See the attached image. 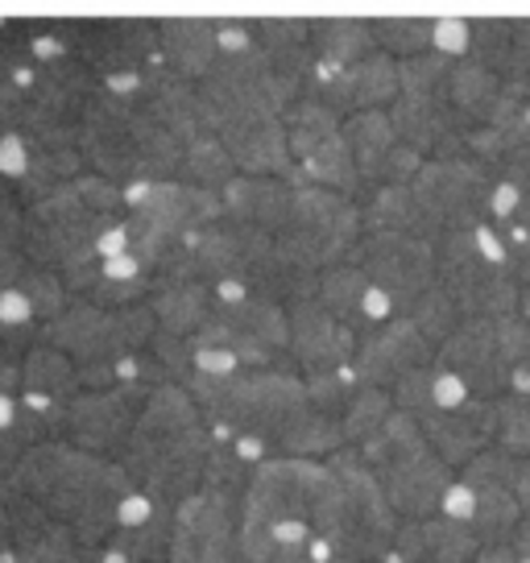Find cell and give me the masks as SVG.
<instances>
[{
	"mask_svg": "<svg viewBox=\"0 0 530 563\" xmlns=\"http://www.w3.org/2000/svg\"><path fill=\"white\" fill-rule=\"evenodd\" d=\"M0 489L34 497L42 510L79 534V543L100 547L117 530L121 501L137 489V481L124 473L121 460L88 452L71 440H46L0 481Z\"/></svg>",
	"mask_w": 530,
	"mask_h": 563,
	"instance_id": "1",
	"label": "cell"
},
{
	"mask_svg": "<svg viewBox=\"0 0 530 563\" xmlns=\"http://www.w3.org/2000/svg\"><path fill=\"white\" fill-rule=\"evenodd\" d=\"M361 232H365V220H361L353 195H340L319 183H295L290 211L274 236H278V249L299 269L319 274L328 265L344 262L361 241Z\"/></svg>",
	"mask_w": 530,
	"mask_h": 563,
	"instance_id": "2",
	"label": "cell"
},
{
	"mask_svg": "<svg viewBox=\"0 0 530 563\" xmlns=\"http://www.w3.org/2000/svg\"><path fill=\"white\" fill-rule=\"evenodd\" d=\"M208 431L212 427L203 419L199 402L191 398V389L178 386V382H166V386H158L150 394V402L142 406V415L133 422L129 440L117 448L112 460H121L124 473L142 485L158 460H166L170 452L187 448V443L208 435Z\"/></svg>",
	"mask_w": 530,
	"mask_h": 563,
	"instance_id": "3",
	"label": "cell"
},
{
	"mask_svg": "<svg viewBox=\"0 0 530 563\" xmlns=\"http://www.w3.org/2000/svg\"><path fill=\"white\" fill-rule=\"evenodd\" d=\"M349 262H356L382 290L394 295L398 316H407L410 302L419 299L427 286L440 282L435 241H423L415 232H389V229L361 232V241L353 245Z\"/></svg>",
	"mask_w": 530,
	"mask_h": 563,
	"instance_id": "4",
	"label": "cell"
},
{
	"mask_svg": "<svg viewBox=\"0 0 530 563\" xmlns=\"http://www.w3.org/2000/svg\"><path fill=\"white\" fill-rule=\"evenodd\" d=\"M154 389L158 386H150V382H117V386L104 389H79L67 406L63 440L79 443L88 452H100V456H117V448L129 440V431H133V422H137Z\"/></svg>",
	"mask_w": 530,
	"mask_h": 563,
	"instance_id": "5",
	"label": "cell"
},
{
	"mask_svg": "<svg viewBox=\"0 0 530 563\" xmlns=\"http://www.w3.org/2000/svg\"><path fill=\"white\" fill-rule=\"evenodd\" d=\"M133 124H137V108L121 100L117 91H108L100 84V91L88 100V108L79 112V150L96 175H108L117 183H133Z\"/></svg>",
	"mask_w": 530,
	"mask_h": 563,
	"instance_id": "6",
	"label": "cell"
},
{
	"mask_svg": "<svg viewBox=\"0 0 530 563\" xmlns=\"http://www.w3.org/2000/svg\"><path fill=\"white\" fill-rule=\"evenodd\" d=\"M216 137L229 145V154L241 175H278L290 178V183H302L299 158L290 150V137H286L283 112L257 108V112L224 117V121L216 124Z\"/></svg>",
	"mask_w": 530,
	"mask_h": 563,
	"instance_id": "7",
	"label": "cell"
},
{
	"mask_svg": "<svg viewBox=\"0 0 530 563\" xmlns=\"http://www.w3.org/2000/svg\"><path fill=\"white\" fill-rule=\"evenodd\" d=\"M435 365L460 373L473 389V398H501L510 389V365L497 344V323L485 316L460 319L456 332L435 349Z\"/></svg>",
	"mask_w": 530,
	"mask_h": 563,
	"instance_id": "8",
	"label": "cell"
},
{
	"mask_svg": "<svg viewBox=\"0 0 530 563\" xmlns=\"http://www.w3.org/2000/svg\"><path fill=\"white\" fill-rule=\"evenodd\" d=\"M356 349H361V335L344 319L332 316L319 295H302L290 302V356L299 361L302 377L353 365Z\"/></svg>",
	"mask_w": 530,
	"mask_h": 563,
	"instance_id": "9",
	"label": "cell"
},
{
	"mask_svg": "<svg viewBox=\"0 0 530 563\" xmlns=\"http://www.w3.org/2000/svg\"><path fill=\"white\" fill-rule=\"evenodd\" d=\"M415 365H435V344L427 340L410 316H394L389 323L361 335L353 369L361 386H394Z\"/></svg>",
	"mask_w": 530,
	"mask_h": 563,
	"instance_id": "10",
	"label": "cell"
},
{
	"mask_svg": "<svg viewBox=\"0 0 530 563\" xmlns=\"http://www.w3.org/2000/svg\"><path fill=\"white\" fill-rule=\"evenodd\" d=\"M423 431L452 468H464L497 440V398H468L460 410H435L423 419Z\"/></svg>",
	"mask_w": 530,
	"mask_h": 563,
	"instance_id": "11",
	"label": "cell"
},
{
	"mask_svg": "<svg viewBox=\"0 0 530 563\" xmlns=\"http://www.w3.org/2000/svg\"><path fill=\"white\" fill-rule=\"evenodd\" d=\"M377 481L386 485V497L398 518H431V514H440L443 489H448L456 476H452V464H448L435 448H427L423 456L389 468V473L377 476Z\"/></svg>",
	"mask_w": 530,
	"mask_h": 563,
	"instance_id": "12",
	"label": "cell"
},
{
	"mask_svg": "<svg viewBox=\"0 0 530 563\" xmlns=\"http://www.w3.org/2000/svg\"><path fill=\"white\" fill-rule=\"evenodd\" d=\"M220 195H224L229 220L278 232L290 211V199H295V183L278 175H236Z\"/></svg>",
	"mask_w": 530,
	"mask_h": 563,
	"instance_id": "13",
	"label": "cell"
},
{
	"mask_svg": "<svg viewBox=\"0 0 530 563\" xmlns=\"http://www.w3.org/2000/svg\"><path fill=\"white\" fill-rule=\"evenodd\" d=\"M365 232L369 229H389V232H415L423 241H440L443 224L427 211V203L415 195L410 183H382L373 187V195L361 208Z\"/></svg>",
	"mask_w": 530,
	"mask_h": 563,
	"instance_id": "14",
	"label": "cell"
},
{
	"mask_svg": "<svg viewBox=\"0 0 530 563\" xmlns=\"http://www.w3.org/2000/svg\"><path fill=\"white\" fill-rule=\"evenodd\" d=\"M158 51L178 75H187V79L199 84L212 70L216 54H220V25H212V21H191V18L162 21Z\"/></svg>",
	"mask_w": 530,
	"mask_h": 563,
	"instance_id": "15",
	"label": "cell"
},
{
	"mask_svg": "<svg viewBox=\"0 0 530 563\" xmlns=\"http://www.w3.org/2000/svg\"><path fill=\"white\" fill-rule=\"evenodd\" d=\"M46 328V340L58 344L63 352H71L75 365H88V361H100L104 356V332H108V311L96 307L88 295H71L67 311Z\"/></svg>",
	"mask_w": 530,
	"mask_h": 563,
	"instance_id": "16",
	"label": "cell"
},
{
	"mask_svg": "<svg viewBox=\"0 0 530 563\" xmlns=\"http://www.w3.org/2000/svg\"><path fill=\"white\" fill-rule=\"evenodd\" d=\"M344 427H340V415H328L319 406L302 402L290 419L283 422L278 431V456H311V460H328L332 452L344 448Z\"/></svg>",
	"mask_w": 530,
	"mask_h": 563,
	"instance_id": "17",
	"label": "cell"
},
{
	"mask_svg": "<svg viewBox=\"0 0 530 563\" xmlns=\"http://www.w3.org/2000/svg\"><path fill=\"white\" fill-rule=\"evenodd\" d=\"M21 394L25 398H71L79 394V365L71 352L42 340L21 356Z\"/></svg>",
	"mask_w": 530,
	"mask_h": 563,
	"instance_id": "18",
	"label": "cell"
},
{
	"mask_svg": "<svg viewBox=\"0 0 530 563\" xmlns=\"http://www.w3.org/2000/svg\"><path fill=\"white\" fill-rule=\"evenodd\" d=\"M361 448V456L369 460V468L377 476H386L389 468H398V464H407V460L423 456L427 448H431V440H427L423 422L415 419V415H407V410H394L386 419V427L377 431V435H369L365 443H356Z\"/></svg>",
	"mask_w": 530,
	"mask_h": 563,
	"instance_id": "19",
	"label": "cell"
},
{
	"mask_svg": "<svg viewBox=\"0 0 530 563\" xmlns=\"http://www.w3.org/2000/svg\"><path fill=\"white\" fill-rule=\"evenodd\" d=\"M344 137H349V145H353L365 187H373L382 158L398 145V129H394L389 108H361V112H353V117H344Z\"/></svg>",
	"mask_w": 530,
	"mask_h": 563,
	"instance_id": "20",
	"label": "cell"
},
{
	"mask_svg": "<svg viewBox=\"0 0 530 563\" xmlns=\"http://www.w3.org/2000/svg\"><path fill=\"white\" fill-rule=\"evenodd\" d=\"M302 170V183H319V187H332L340 195H353L365 187V178H361V166H356V154L349 137H344V129H340L336 137L319 141L316 150L299 162Z\"/></svg>",
	"mask_w": 530,
	"mask_h": 563,
	"instance_id": "21",
	"label": "cell"
},
{
	"mask_svg": "<svg viewBox=\"0 0 530 563\" xmlns=\"http://www.w3.org/2000/svg\"><path fill=\"white\" fill-rule=\"evenodd\" d=\"M150 302L166 332L195 335L203 328V319L212 316V286L208 282H175V286H158Z\"/></svg>",
	"mask_w": 530,
	"mask_h": 563,
	"instance_id": "22",
	"label": "cell"
},
{
	"mask_svg": "<svg viewBox=\"0 0 530 563\" xmlns=\"http://www.w3.org/2000/svg\"><path fill=\"white\" fill-rule=\"evenodd\" d=\"M311 46L323 67H353L377 51L369 21H311Z\"/></svg>",
	"mask_w": 530,
	"mask_h": 563,
	"instance_id": "23",
	"label": "cell"
},
{
	"mask_svg": "<svg viewBox=\"0 0 530 563\" xmlns=\"http://www.w3.org/2000/svg\"><path fill=\"white\" fill-rule=\"evenodd\" d=\"M373 278L361 269L356 262H336L328 265V269H319V302L332 311L336 319H344L349 328H353L356 335H361V302H365V295H369Z\"/></svg>",
	"mask_w": 530,
	"mask_h": 563,
	"instance_id": "24",
	"label": "cell"
},
{
	"mask_svg": "<svg viewBox=\"0 0 530 563\" xmlns=\"http://www.w3.org/2000/svg\"><path fill=\"white\" fill-rule=\"evenodd\" d=\"M236 175H241V170H236V162H232L229 145L216 137V133H199L195 141L183 145V166H178V178H183V183L224 191Z\"/></svg>",
	"mask_w": 530,
	"mask_h": 563,
	"instance_id": "25",
	"label": "cell"
},
{
	"mask_svg": "<svg viewBox=\"0 0 530 563\" xmlns=\"http://www.w3.org/2000/svg\"><path fill=\"white\" fill-rule=\"evenodd\" d=\"M286 121V137H290V150H295V158H307L311 150H316L319 141L336 137L340 129H344V117L332 112V108L316 100V96H299L295 104L283 112Z\"/></svg>",
	"mask_w": 530,
	"mask_h": 563,
	"instance_id": "26",
	"label": "cell"
},
{
	"mask_svg": "<svg viewBox=\"0 0 530 563\" xmlns=\"http://www.w3.org/2000/svg\"><path fill=\"white\" fill-rule=\"evenodd\" d=\"M84 150L79 145H67V150H46V154H34V166H30V175L18 183V199L21 203H34L42 195L58 191V187H67L75 178L84 175Z\"/></svg>",
	"mask_w": 530,
	"mask_h": 563,
	"instance_id": "27",
	"label": "cell"
},
{
	"mask_svg": "<svg viewBox=\"0 0 530 563\" xmlns=\"http://www.w3.org/2000/svg\"><path fill=\"white\" fill-rule=\"evenodd\" d=\"M419 522H423L427 563H473L477 551L485 547L473 522H456V518H443V514H431Z\"/></svg>",
	"mask_w": 530,
	"mask_h": 563,
	"instance_id": "28",
	"label": "cell"
},
{
	"mask_svg": "<svg viewBox=\"0 0 530 563\" xmlns=\"http://www.w3.org/2000/svg\"><path fill=\"white\" fill-rule=\"evenodd\" d=\"M407 316L415 319V328L440 349L448 335L456 332V323L464 319V311H460V302H456V295L443 286V282H435V286H427L419 299L410 302L407 307Z\"/></svg>",
	"mask_w": 530,
	"mask_h": 563,
	"instance_id": "29",
	"label": "cell"
},
{
	"mask_svg": "<svg viewBox=\"0 0 530 563\" xmlns=\"http://www.w3.org/2000/svg\"><path fill=\"white\" fill-rule=\"evenodd\" d=\"M394 415V394L386 386H361L356 398L344 406L340 415V427H344V440L349 443H365L369 435H377L386 419Z\"/></svg>",
	"mask_w": 530,
	"mask_h": 563,
	"instance_id": "30",
	"label": "cell"
},
{
	"mask_svg": "<svg viewBox=\"0 0 530 563\" xmlns=\"http://www.w3.org/2000/svg\"><path fill=\"white\" fill-rule=\"evenodd\" d=\"M18 290L30 299V307H34V316L42 319V323L58 319L67 311V302H71L67 278H63L58 269H51V265H37V262L25 265V274L18 278Z\"/></svg>",
	"mask_w": 530,
	"mask_h": 563,
	"instance_id": "31",
	"label": "cell"
},
{
	"mask_svg": "<svg viewBox=\"0 0 530 563\" xmlns=\"http://www.w3.org/2000/svg\"><path fill=\"white\" fill-rule=\"evenodd\" d=\"M477 493H481V501H477L473 527H477L481 543H506L510 530L527 518L522 506H518V497H514V489H477Z\"/></svg>",
	"mask_w": 530,
	"mask_h": 563,
	"instance_id": "32",
	"label": "cell"
},
{
	"mask_svg": "<svg viewBox=\"0 0 530 563\" xmlns=\"http://www.w3.org/2000/svg\"><path fill=\"white\" fill-rule=\"evenodd\" d=\"M527 456H514V452H506V448H485V452H477V456L464 464V481L468 485H477V489H514L518 485V476L527 473Z\"/></svg>",
	"mask_w": 530,
	"mask_h": 563,
	"instance_id": "33",
	"label": "cell"
},
{
	"mask_svg": "<svg viewBox=\"0 0 530 563\" xmlns=\"http://www.w3.org/2000/svg\"><path fill=\"white\" fill-rule=\"evenodd\" d=\"M431 25L435 21L386 18V21H373V37H377V51L394 54V58H415V54L431 51Z\"/></svg>",
	"mask_w": 530,
	"mask_h": 563,
	"instance_id": "34",
	"label": "cell"
},
{
	"mask_svg": "<svg viewBox=\"0 0 530 563\" xmlns=\"http://www.w3.org/2000/svg\"><path fill=\"white\" fill-rule=\"evenodd\" d=\"M253 468H257V464H249V460L236 452V443H232L229 435H212V448H208V460H203V485L245 493Z\"/></svg>",
	"mask_w": 530,
	"mask_h": 563,
	"instance_id": "35",
	"label": "cell"
},
{
	"mask_svg": "<svg viewBox=\"0 0 530 563\" xmlns=\"http://www.w3.org/2000/svg\"><path fill=\"white\" fill-rule=\"evenodd\" d=\"M361 389V377H356L353 365H340V369L328 373H307V402L328 410V415H344V406L356 398Z\"/></svg>",
	"mask_w": 530,
	"mask_h": 563,
	"instance_id": "36",
	"label": "cell"
},
{
	"mask_svg": "<svg viewBox=\"0 0 530 563\" xmlns=\"http://www.w3.org/2000/svg\"><path fill=\"white\" fill-rule=\"evenodd\" d=\"M497 448L530 460V398L527 394H501L497 398Z\"/></svg>",
	"mask_w": 530,
	"mask_h": 563,
	"instance_id": "37",
	"label": "cell"
},
{
	"mask_svg": "<svg viewBox=\"0 0 530 563\" xmlns=\"http://www.w3.org/2000/svg\"><path fill=\"white\" fill-rule=\"evenodd\" d=\"M452 63L440 51L415 54V58H398V70H402V91L407 96H443V84L452 75Z\"/></svg>",
	"mask_w": 530,
	"mask_h": 563,
	"instance_id": "38",
	"label": "cell"
},
{
	"mask_svg": "<svg viewBox=\"0 0 530 563\" xmlns=\"http://www.w3.org/2000/svg\"><path fill=\"white\" fill-rule=\"evenodd\" d=\"M389 394H394V410H407V415H415V419L423 422L427 415L440 410L435 406V365H415V369H407L389 386Z\"/></svg>",
	"mask_w": 530,
	"mask_h": 563,
	"instance_id": "39",
	"label": "cell"
},
{
	"mask_svg": "<svg viewBox=\"0 0 530 563\" xmlns=\"http://www.w3.org/2000/svg\"><path fill=\"white\" fill-rule=\"evenodd\" d=\"M497 323V344H501V356L510 369H530V319L518 311V316H501Z\"/></svg>",
	"mask_w": 530,
	"mask_h": 563,
	"instance_id": "40",
	"label": "cell"
},
{
	"mask_svg": "<svg viewBox=\"0 0 530 563\" xmlns=\"http://www.w3.org/2000/svg\"><path fill=\"white\" fill-rule=\"evenodd\" d=\"M473 37H477V25L460 18H443L431 25V51L448 54V58H468L473 54Z\"/></svg>",
	"mask_w": 530,
	"mask_h": 563,
	"instance_id": "41",
	"label": "cell"
},
{
	"mask_svg": "<svg viewBox=\"0 0 530 563\" xmlns=\"http://www.w3.org/2000/svg\"><path fill=\"white\" fill-rule=\"evenodd\" d=\"M423 162H427V154H419L407 141H398L386 158H382V166H377L373 187H382V183H415V175L423 170Z\"/></svg>",
	"mask_w": 530,
	"mask_h": 563,
	"instance_id": "42",
	"label": "cell"
},
{
	"mask_svg": "<svg viewBox=\"0 0 530 563\" xmlns=\"http://www.w3.org/2000/svg\"><path fill=\"white\" fill-rule=\"evenodd\" d=\"M30 166H34V150H30V141L21 137V133L0 137V178H4V183H13V191H18L21 178L30 175Z\"/></svg>",
	"mask_w": 530,
	"mask_h": 563,
	"instance_id": "43",
	"label": "cell"
},
{
	"mask_svg": "<svg viewBox=\"0 0 530 563\" xmlns=\"http://www.w3.org/2000/svg\"><path fill=\"white\" fill-rule=\"evenodd\" d=\"M477 501H481L477 485H468L464 476H456V481L443 489L440 514L443 518H456V522H473V518H477Z\"/></svg>",
	"mask_w": 530,
	"mask_h": 563,
	"instance_id": "44",
	"label": "cell"
},
{
	"mask_svg": "<svg viewBox=\"0 0 530 563\" xmlns=\"http://www.w3.org/2000/svg\"><path fill=\"white\" fill-rule=\"evenodd\" d=\"M4 249H25V208L18 191H0V253Z\"/></svg>",
	"mask_w": 530,
	"mask_h": 563,
	"instance_id": "45",
	"label": "cell"
},
{
	"mask_svg": "<svg viewBox=\"0 0 530 563\" xmlns=\"http://www.w3.org/2000/svg\"><path fill=\"white\" fill-rule=\"evenodd\" d=\"M522 208H527V195L518 191L506 175H497L494 191H489V220H494V224H510Z\"/></svg>",
	"mask_w": 530,
	"mask_h": 563,
	"instance_id": "46",
	"label": "cell"
},
{
	"mask_svg": "<svg viewBox=\"0 0 530 563\" xmlns=\"http://www.w3.org/2000/svg\"><path fill=\"white\" fill-rule=\"evenodd\" d=\"M468 398H473L468 382H464L460 373L440 369V365H435V406H440V410H460Z\"/></svg>",
	"mask_w": 530,
	"mask_h": 563,
	"instance_id": "47",
	"label": "cell"
},
{
	"mask_svg": "<svg viewBox=\"0 0 530 563\" xmlns=\"http://www.w3.org/2000/svg\"><path fill=\"white\" fill-rule=\"evenodd\" d=\"M473 563H518V551L510 543H485Z\"/></svg>",
	"mask_w": 530,
	"mask_h": 563,
	"instance_id": "48",
	"label": "cell"
},
{
	"mask_svg": "<svg viewBox=\"0 0 530 563\" xmlns=\"http://www.w3.org/2000/svg\"><path fill=\"white\" fill-rule=\"evenodd\" d=\"M506 543L518 551V560H530V518H522V522L510 530V539H506Z\"/></svg>",
	"mask_w": 530,
	"mask_h": 563,
	"instance_id": "49",
	"label": "cell"
},
{
	"mask_svg": "<svg viewBox=\"0 0 530 563\" xmlns=\"http://www.w3.org/2000/svg\"><path fill=\"white\" fill-rule=\"evenodd\" d=\"M13 547V518H9V501L0 497V555Z\"/></svg>",
	"mask_w": 530,
	"mask_h": 563,
	"instance_id": "50",
	"label": "cell"
},
{
	"mask_svg": "<svg viewBox=\"0 0 530 563\" xmlns=\"http://www.w3.org/2000/svg\"><path fill=\"white\" fill-rule=\"evenodd\" d=\"M18 402L21 398H13V394H0V431L18 419Z\"/></svg>",
	"mask_w": 530,
	"mask_h": 563,
	"instance_id": "51",
	"label": "cell"
},
{
	"mask_svg": "<svg viewBox=\"0 0 530 563\" xmlns=\"http://www.w3.org/2000/svg\"><path fill=\"white\" fill-rule=\"evenodd\" d=\"M514 497H518V506H522V514L530 518V464H527V473L518 476V485H514Z\"/></svg>",
	"mask_w": 530,
	"mask_h": 563,
	"instance_id": "52",
	"label": "cell"
},
{
	"mask_svg": "<svg viewBox=\"0 0 530 563\" xmlns=\"http://www.w3.org/2000/svg\"><path fill=\"white\" fill-rule=\"evenodd\" d=\"M84 555H88V551H84ZM0 563H25V560H18L13 551H4V555H0ZM46 563H84V560H46Z\"/></svg>",
	"mask_w": 530,
	"mask_h": 563,
	"instance_id": "53",
	"label": "cell"
},
{
	"mask_svg": "<svg viewBox=\"0 0 530 563\" xmlns=\"http://www.w3.org/2000/svg\"><path fill=\"white\" fill-rule=\"evenodd\" d=\"M522 316L530 319V286H527V290H522Z\"/></svg>",
	"mask_w": 530,
	"mask_h": 563,
	"instance_id": "54",
	"label": "cell"
},
{
	"mask_svg": "<svg viewBox=\"0 0 530 563\" xmlns=\"http://www.w3.org/2000/svg\"><path fill=\"white\" fill-rule=\"evenodd\" d=\"M84 563H100V560H96V547H88V555H84Z\"/></svg>",
	"mask_w": 530,
	"mask_h": 563,
	"instance_id": "55",
	"label": "cell"
},
{
	"mask_svg": "<svg viewBox=\"0 0 530 563\" xmlns=\"http://www.w3.org/2000/svg\"><path fill=\"white\" fill-rule=\"evenodd\" d=\"M4 361H9V356H4V344H0V369H4Z\"/></svg>",
	"mask_w": 530,
	"mask_h": 563,
	"instance_id": "56",
	"label": "cell"
},
{
	"mask_svg": "<svg viewBox=\"0 0 530 563\" xmlns=\"http://www.w3.org/2000/svg\"><path fill=\"white\" fill-rule=\"evenodd\" d=\"M154 563H170V560H154Z\"/></svg>",
	"mask_w": 530,
	"mask_h": 563,
	"instance_id": "57",
	"label": "cell"
},
{
	"mask_svg": "<svg viewBox=\"0 0 530 563\" xmlns=\"http://www.w3.org/2000/svg\"><path fill=\"white\" fill-rule=\"evenodd\" d=\"M518 563H530V560H518Z\"/></svg>",
	"mask_w": 530,
	"mask_h": 563,
	"instance_id": "58",
	"label": "cell"
}]
</instances>
